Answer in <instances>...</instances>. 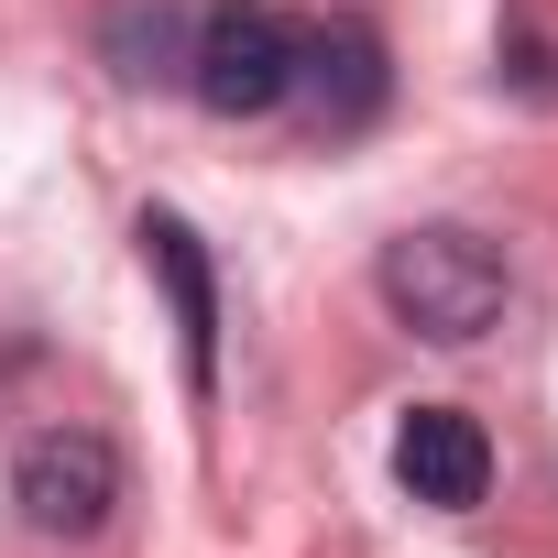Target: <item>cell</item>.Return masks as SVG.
I'll use <instances>...</instances> for the list:
<instances>
[{"label":"cell","mask_w":558,"mask_h":558,"mask_svg":"<svg viewBox=\"0 0 558 558\" xmlns=\"http://www.w3.org/2000/svg\"><path fill=\"white\" fill-rule=\"evenodd\" d=\"M186 88H197L208 121L286 110V88H296V23L274 12V0H208L197 45H186Z\"/></svg>","instance_id":"7a4b0ae2"},{"label":"cell","mask_w":558,"mask_h":558,"mask_svg":"<svg viewBox=\"0 0 558 558\" xmlns=\"http://www.w3.org/2000/svg\"><path fill=\"white\" fill-rule=\"evenodd\" d=\"M132 241H143V263H154L165 307H175L186 384L208 395V384H219V263H208V241H197V219H186V208H143V219H132Z\"/></svg>","instance_id":"5b68a950"},{"label":"cell","mask_w":558,"mask_h":558,"mask_svg":"<svg viewBox=\"0 0 558 558\" xmlns=\"http://www.w3.org/2000/svg\"><path fill=\"white\" fill-rule=\"evenodd\" d=\"M286 99H307V121L340 143V132H373L384 121V99H395V66H384V34L373 23H351V12H329V23H296V88Z\"/></svg>","instance_id":"277c9868"},{"label":"cell","mask_w":558,"mask_h":558,"mask_svg":"<svg viewBox=\"0 0 558 558\" xmlns=\"http://www.w3.org/2000/svg\"><path fill=\"white\" fill-rule=\"evenodd\" d=\"M373 286H384L395 329H416V340H438V351H471V340L504 329V307H514V263H504L482 230H460V219H416V230L384 241Z\"/></svg>","instance_id":"6da1fadb"},{"label":"cell","mask_w":558,"mask_h":558,"mask_svg":"<svg viewBox=\"0 0 558 558\" xmlns=\"http://www.w3.org/2000/svg\"><path fill=\"white\" fill-rule=\"evenodd\" d=\"M395 482L427 504V514H471L493 493V438L471 405H405L395 427Z\"/></svg>","instance_id":"8992f818"},{"label":"cell","mask_w":558,"mask_h":558,"mask_svg":"<svg viewBox=\"0 0 558 558\" xmlns=\"http://www.w3.org/2000/svg\"><path fill=\"white\" fill-rule=\"evenodd\" d=\"M197 12H208V0H121V12L99 23V56H110L132 88H154V77H186Z\"/></svg>","instance_id":"52a82bcc"},{"label":"cell","mask_w":558,"mask_h":558,"mask_svg":"<svg viewBox=\"0 0 558 558\" xmlns=\"http://www.w3.org/2000/svg\"><path fill=\"white\" fill-rule=\"evenodd\" d=\"M12 504H23L34 536L88 547V536L121 514V449H110L99 427H45V438H23V460H12Z\"/></svg>","instance_id":"3957f363"}]
</instances>
